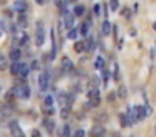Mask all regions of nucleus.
I'll return each instance as SVG.
<instances>
[{
  "label": "nucleus",
  "instance_id": "nucleus-1",
  "mask_svg": "<svg viewBox=\"0 0 156 137\" xmlns=\"http://www.w3.org/2000/svg\"><path fill=\"white\" fill-rule=\"evenodd\" d=\"M14 89H15V97H19V99H22V100L30 99V89H29L27 84H19Z\"/></svg>",
  "mask_w": 156,
  "mask_h": 137
},
{
  "label": "nucleus",
  "instance_id": "nucleus-2",
  "mask_svg": "<svg viewBox=\"0 0 156 137\" xmlns=\"http://www.w3.org/2000/svg\"><path fill=\"white\" fill-rule=\"evenodd\" d=\"M49 85H51V75H49V72L47 70L41 72V75H39V89L44 92V90L49 89Z\"/></svg>",
  "mask_w": 156,
  "mask_h": 137
},
{
  "label": "nucleus",
  "instance_id": "nucleus-3",
  "mask_svg": "<svg viewBox=\"0 0 156 137\" xmlns=\"http://www.w3.org/2000/svg\"><path fill=\"white\" fill-rule=\"evenodd\" d=\"M44 23L42 22H37V32H35V45L37 47H42L44 45Z\"/></svg>",
  "mask_w": 156,
  "mask_h": 137
},
{
  "label": "nucleus",
  "instance_id": "nucleus-4",
  "mask_svg": "<svg viewBox=\"0 0 156 137\" xmlns=\"http://www.w3.org/2000/svg\"><path fill=\"white\" fill-rule=\"evenodd\" d=\"M44 112L47 114V115H52V114L55 112V109H54V99H52L51 95H45L44 97Z\"/></svg>",
  "mask_w": 156,
  "mask_h": 137
},
{
  "label": "nucleus",
  "instance_id": "nucleus-5",
  "mask_svg": "<svg viewBox=\"0 0 156 137\" xmlns=\"http://www.w3.org/2000/svg\"><path fill=\"white\" fill-rule=\"evenodd\" d=\"M61 70L62 72H72L74 70V63H72V60L69 59V57H62V60H61Z\"/></svg>",
  "mask_w": 156,
  "mask_h": 137
},
{
  "label": "nucleus",
  "instance_id": "nucleus-6",
  "mask_svg": "<svg viewBox=\"0 0 156 137\" xmlns=\"http://www.w3.org/2000/svg\"><path fill=\"white\" fill-rule=\"evenodd\" d=\"M9 129H10V132L14 134V135H24V132H22V129L19 127V122H15V120H12L10 124H9Z\"/></svg>",
  "mask_w": 156,
  "mask_h": 137
},
{
  "label": "nucleus",
  "instance_id": "nucleus-7",
  "mask_svg": "<svg viewBox=\"0 0 156 137\" xmlns=\"http://www.w3.org/2000/svg\"><path fill=\"white\" fill-rule=\"evenodd\" d=\"M10 114H12V105L10 104L2 105V109H0V119H7V117H10Z\"/></svg>",
  "mask_w": 156,
  "mask_h": 137
},
{
  "label": "nucleus",
  "instance_id": "nucleus-8",
  "mask_svg": "<svg viewBox=\"0 0 156 137\" xmlns=\"http://www.w3.org/2000/svg\"><path fill=\"white\" fill-rule=\"evenodd\" d=\"M9 57H10V60H20V57H22L20 49L19 47H12L10 52H9Z\"/></svg>",
  "mask_w": 156,
  "mask_h": 137
},
{
  "label": "nucleus",
  "instance_id": "nucleus-9",
  "mask_svg": "<svg viewBox=\"0 0 156 137\" xmlns=\"http://www.w3.org/2000/svg\"><path fill=\"white\" fill-rule=\"evenodd\" d=\"M66 20H64V22H66V27H67V30L69 29H72V27H74V17H76V13L74 12H72V13H67V10H66Z\"/></svg>",
  "mask_w": 156,
  "mask_h": 137
},
{
  "label": "nucleus",
  "instance_id": "nucleus-10",
  "mask_svg": "<svg viewBox=\"0 0 156 137\" xmlns=\"http://www.w3.org/2000/svg\"><path fill=\"white\" fill-rule=\"evenodd\" d=\"M14 10L19 12V13H24L25 10H27V3H25V0H17L15 5H14Z\"/></svg>",
  "mask_w": 156,
  "mask_h": 137
},
{
  "label": "nucleus",
  "instance_id": "nucleus-11",
  "mask_svg": "<svg viewBox=\"0 0 156 137\" xmlns=\"http://www.w3.org/2000/svg\"><path fill=\"white\" fill-rule=\"evenodd\" d=\"M17 39H19V45H27V42H29V37H27V33L24 32V29H20V30H19V33H17Z\"/></svg>",
  "mask_w": 156,
  "mask_h": 137
},
{
  "label": "nucleus",
  "instance_id": "nucleus-12",
  "mask_svg": "<svg viewBox=\"0 0 156 137\" xmlns=\"http://www.w3.org/2000/svg\"><path fill=\"white\" fill-rule=\"evenodd\" d=\"M20 70H22V63L19 60H12V67H10V72L14 75H20Z\"/></svg>",
  "mask_w": 156,
  "mask_h": 137
},
{
  "label": "nucleus",
  "instance_id": "nucleus-13",
  "mask_svg": "<svg viewBox=\"0 0 156 137\" xmlns=\"http://www.w3.org/2000/svg\"><path fill=\"white\" fill-rule=\"evenodd\" d=\"M119 124H121V127H131L133 125L128 114H119Z\"/></svg>",
  "mask_w": 156,
  "mask_h": 137
},
{
  "label": "nucleus",
  "instance_id": "nucleus-14",
  "mask_svg": "<svg viewBox=\"0 0 156 137\" xmlns=\"http://www.w3.org/2000/svg\"><path fill=\"white\" fill-rule=\"evenodd\" d=\"M126 114H128V117L131 119V124L134 125V124L138 122V117H136V107H134V105H131L128 110H126Z\"/></svg>",
  "mask_w": 156,
  "mask_h": 137
},
{
  "label": "nucleus",
  "instance_id": "nucleus-15",
  "mask_svg": "<svg viewBox=\"0 0 156 137\" xmlns=\"http://www.w3.org/2000/svg\"><path fill=\"white\" fill-rule=\"evenodd\" d=\"M104 134H106V129L101 124H98V125H94L91 129V135H104Z\"/></svg>",
  "mask_w": 156,
  "mask_h": 137
},
{
  "label": "nucleus",
  "instance_id": "nucleus-16",
  "mask_svg": "<svg viewBox=\"0 0 156 137\" xmlns=\"http://www.w3.org/2000/svg\"><path fill=\"white\" fill-rule=\"evenodd\" d=\"M136 107V117H138V120H143L148 114H146V107L143 105H134Z\"/></svg>",
  "mask_w": 156,
  "mask_h": 137
},
{
  "label": "nucleus",
  "instance_id": "nucleus-17",
  "mask_svg": "<svg viewBox=\"0 0 156 137\" xmlns=\"http://www.w3.org/2000/svg\"><path fill=\"white\" fill-rule=\"evenodd\" d=\"M17 25H19V29H25L27 27V17H25V13H19Z\"/></svg>",
  "mask_w": 156,
  "mask_h": 137
},
{
  "label": "nucleus",
  "instance_id": "nucleus-18",
  "mask_svg": "<svg viewBox=\"0 0 156 137\" xmlns=\"http://www.w3.org/2000/svg\"><path fill=\"white\" fill-rule=\"evenodd\" d=\"M44 125L47 127V132H49V134H54V129H55V127H54V120H52V119L44 117Z\"/></svg>",
  "mask_w": 156,
  "mask_h": 137
},
{
  "label": "nucleus",
  "instance_id": "nucleus-19",
  "mask_svg": "<svg viewBox=\"0 0 156 137\" xmlns=\"http://www.w3.org/2000/svg\"><path fill=\"white\" fill-rule=\"evenodd\" d=\"M94 67H96V70H104L106 62H104V59H102L101 55H99V57H96V60H94Z\"/></svg>",
  "mask_w": 156,
  "mask_h": 137
},
{
  "label": "nucleus",
  "instance_id": "nucleus-20",
  "mask_svg": "<svg viewBox=\"0 0 156 137\" xmlns=\"http://www.w3.org/2000/svg\"><path fill=\"white\" fill-rule=\"evenodd\" d=\"M111 30H112V25L108 22V20H106V22L102 23V27H101V32H102V35H109V33H111Z\"/></svg>",
  "mask_w": 156,
  "mask_h": 137
},
{
  "label": "nucleus",
  "instance_id": "nucleus-21",
  "mask_svg": "<svg viewBox=\"0 0 156 137\" xmlns=\"http://www.w3.org/2000/svg\"><path fill=\"white\" fill-rule=\"evenodd\" d=\"M72 12L76 13V17H82V15L86 13V7H84V5H76Z\"/></svg>",
  "mask_w": 156,
  "mask_h": 137
},
{
  "label": "nucleus",
  "instance_id": "nucleus-22",
  "mask_svg": "<svg viewBox=\"0 0 156 137\" xmlns=\"http://www.w3.org/2000/svg\"><path fill=\"white\" fill-rule=\"evenodd\" d=\"M32 70V67L29 63H22V70H20V77H27L29 72Z\"/></svg>",
  "mask_w": 156,
  "mask_h": 137
},
{
  "label": "nucleus",
  "instance_id": "nucleus-23",
  "mask_svg": "<svg viewBox=\"0 0 156 137\" xmlns=\"http://www.w3.org/2000/svg\"><path fill=\"white\" fill-rule=\"evenodd\" d=\"M74 49H76V52H84L87 47H86V42H76V45H74Z\"/></svg>",
  "mask_w": 156,
  "mask_h": 137
},
{
  "label": "nucleus",
  "instance_id": "nucleus-24",
  "mask_svg": "<svg viewBox=\"0 0 156 137\" xmlns=\"http://www.w3.org/2000/svg\"><path fill=\"white\" fill-rule=\"evenodd\" d=\"M89 22H84V23H81V30H79V32L82 33V35H89Z\"/></svg>",
  "mask_w": 156,
  "mask_h": 137
},
{
  "label": "nucleus",
  "instance_id": "nucleus-25",
  "mask_svg": "<svg viewBox=\"0 0 156 137\" xmlns=\"http://www.w3.org/2000/svg\"><path fill=\"white\" fill-rule=\"evenodd\" d=\"M92 12H94V15H96V17H101V13H102V7H101V3H94V7H92Z\"/></svg>",
  "mask_w": 156,
  "mask_h": 137
},
{
  "label": "nucleus",
  "instance_id": "nucleus-26",
  "mask_svg": "<svg viewBox=\"0 0 156 137\" xmlns=\"http://www.w3.org/2000/svg\"><path fill=\"white\" fill-rule=\"evenodd\" d=\"M126 95H128V90H126V87H124V85H119V89H118V97L126 99Z\"/></svg>",
  "mask_w": 156,
  "mask_h": 137
},
{
  "label": "nucleus",
  "instance_id": "nucleus-27",
  "mask_svg": "<svg viewBox=\"0 0 156 137\" xmlns=\"http://www.w3.org/2000/svg\"><path fill=\"white\" fill-rule=\"evenodd\" d=\"M109 9L111 12H116L119 9V0H109Z\"/></svg>",
  "mask_w": 156,
  "mask_h": 137
},
{
  "label": "nucleus",
  "instance_id": "nucleus-28",
  "mask_svg": "<svg viewBox=\"0 0 156 137\" xmlns=\"http://www.w3.org/2000/svg\"><path fill=\"white\" fill-rule=\"evenodd\" d=\"M86 47H87V49H86V50H87V52H92V50L96 49V42H94V40H92V39H89L87 42H86Z\"/></svg>",
  "mask_w": 156,
  "mask_h": 137
},
{
  "label": "nucleus",
  "instance_id": "nucleus-29",
  "mask_svg": "<svg viewBox=\"0 0 156 137\" xmlns=\"http://www.w3.org/2000/svg\"><path fill=\"white\" fill-rule=\"evenodd\" d=\"M77 30L74 29V27H72V29H69V32H67V39H76V37H77Z\"/></svg>",
  "mask_w": 156,
  "mask_h": 137
},
{
  "label": "nucleus",
  "instance_id": "nucleus-30",
  "mask_svg": "<svg viewBox=\"0 0 156 137\" xmlns=\"http://www.w3.org/2000/svg\"><path fill=\"white\" fill-rule=\"evenodd\" d=\"M121 15L124 17V19H131V10H129L128 7H124V9L121 10Z\"/></svg>",
  "mask_w": 156,
  "mask_h": 137
},
{
  "label": "nucleus",
  "instance_id": "nucleus-31",
  "mask_svg": "<svg viewBox=\"0 0 156 137\" xmlns=\"http://www.w3.org/2000/svg\"><path fill=\"white\" fill-rule=\"evenodd\" d=\"M5 67H7V57L0 55V70H4Z\"/></svg>",
  "mask_w": 156,
  "mask_h": 137
},
{
  "label": "nucleus",
  "instance_id": "nucleus-32",
  "mask_svg": "<svg viewBox=\"0 0 156 137\" xmlns=\"http://www.w3.org/2000/svg\"><path fill=\"white\" fill-rule=\"evenodd\" d=\"M71 127H69V125H64V129H62V135H64V137H69V135H71Z\"/></svg>",
  "mask_w": 156,
  "mask_h": 137
},
{
  "label": "nucleus",
  "instance_id": "nucleus-33",
  "mask_svg": "<svg viewBox=\"0 0 156 137\" xmlns=\"http://www.w3.org/2000/svg\"><path fill=\"white\" fill-rule=\"evenodd\" d=\"M96 120H98L99 124H102V122H106V120H108V115H106V114H101V115L96 117Z\"/></svg>",
  "mask_w": 156,
  "mask_h": 137
},
{
  "label": "nucleus",
  "instance_id": "nucleus-34",
  "mask_svg": "<svg viewBox=\"0 0 156 137\" xmlns=\"http://www.w3.org/2000/svg\"><path fill=\"white\" fill-rule=\"evenodd\" d=\"M114 79L119 80V65L116 62H114Z\"/></svg>",
  "mask_w": 156,
  "mask_h": 137
},
{
  "label": "nucleus",
  "instance_id": "nucleus-35",
  "mask_svg": "<svg viewBox=\"0 0 156 137\" xmlns=\"http://www.w3.org/2000/svg\"><path fill=\"white\" fill-rule=\"evenodd\" d=\"M116 97H118V94L111 92V94H109V95H108V100H109V102H114V100H116Z\"/></svg>",
  "mask_w": 156,
  "mask_h": 137
},
{
  "label": "nucleus",
  "instance_id": "nucleus-36",
  "mask_svg": "<svg viewBox=\"0 0 156 137\" xmlns=\"http://www.w3.org/2000/svg\"><path fill=\"white\" fill-rule=\"evenodd\" d=\"M146 114H148V115H151V114H153V107L151 105H149V104H146Z\"/></svg>",
  "mask_w": 156,
  "mask_h": 137
},
{
  "label": "nucleus",
  "instance_id": "nucleus-37",
  "mask_svg": "<svg viewBox=\"0 0 156 137\" xmlns=\"http://www.w3.org/2000/svg\"><path fill=\"white\" fill-rule=\"evenodd\" d=\"M30 67H32V69L35 70V69H37V67H39V62H37V60H34V62H32V65H30Z\"/></svg>",
  "mask_w": 156,
  "mask_h": 137
},
{
  "label": "nucleus",
  "instance_id": "nucleus-38",
  "mask_svg": "<svg viewBox=\"0 0 156 137\" xmlns=\"http://www.w3.org/2000/svg\"><path fill=\"white\" fill-rule=\"evenodd\" d=\"M84 130H76V135H84Z\"/></svg>",
  "mask_w": 156,
  "mask_h": 137
},
{
  "label": "nucleus",
  "instance_id": "nucleus-39",
  "mask_svg": "<svg viewBox=\"0 0 156 137\" xmlns=\"http://www.w3.org/2000/svg\"><path fill=\"white\" fill-rule=\"evenodd\" d=\"M35 2H37V3H39V5H42V3H44V2H45V0H35Z\"/></svg>",
  "mask_w": 156,
  "mask_h": 137
},
{
  "label": "nucleus",
  "instance_id": "nucleus-40",
  "mask_svg": "<svg viewBox=\"0 0 156 137\" xmlns=\"http://www.w3.org/2000/svg\"><path fill=\"white\" fill-rule=\"evenodd\" d=\"M153 30H156V22H154V23H153Z\"/></svg>",
  "mask_w": 156,
  "mask_h": 137
},
{
  "label": "nucleus",
  "instance_id": "nucleus-41",
  "mask_svg": "<svg viewBox=\"0 0 156 137\" xmlns=\"http://www.w3.org/2000/svg\"><path fill=\"white\" fill-rule=\"evenodd\" d=\"M2 32H4V30H2V29H0V39H2Z\"/></svg>",
  "mask_w": 156,
  "mask_h": 137
},
{
  "label": "nucleus",
  "instance_id": "nucleus-42",
  "mask_svg": "<svg viewBox=\"0 0 156 137\" xmlns=\"http://www.w3.org/2000/svg\"><path fill=\"white\" fill-rule=\"evenodd\" d=\"M2 2H4V0H0V3H2Z\"/></svg>",
  "mask_w": 156,
  "mask_h": 137
},
{
  "label": "nucleus",
  "instance_id": "nucleus-43",
  "mask_svg": "<svg viewBox=\"0 0 156 137\" xmlns=\"http://www.w3.org/2000/svg\"><path fill=\"white\" fill-rule=\"evenodd\" d=\"M69 2H71V0H69Z\"/></svg>",
  "mask_w": 156,
  "mask_h": 137
}]
</instances>
